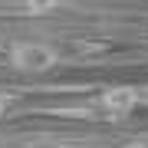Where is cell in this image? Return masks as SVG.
I'll return each mask as SVG.
<instances>
[{
    "label": "cell",
    "instance_id": "1",
    "mask_svg": "<svg viewBox=\"0 0 148 148\" xmlns=\"http://www.w3.org/2000/svg\"><path fill=\"white\" fill-rule=\"evenodd\" d=\"M56 59H59L56 46H49V43H43V40H16V43H10V49H7L10 69L27 73V76L49 73V69L56 66Z\"/></svg>",
    "mask_w": 148,
    "mask_h": 148
},
{
    "label": "cell",
    "instance_id": "2",
    "mask_svg": "<svg viewBox=\"0 0 148 148\" xmlns=\"http://www.w3.org/2000/svg\"><path fill=\"white\" fill-rule=\"evenodd\" d=\"M99 109L106 112L109 119L125 122V119L138 109V92L128 89V86H112V89H106V92L99 95Z\"/></svg>",
    "mask_w": 148,
    "mask_h": 148
},
{
    "label": "cell",
    "instance_id": "3",
    "mask_svg": "<svg viewBox=\"0 0 148 148\" xmlns=\"http://www.w3.org/2000/svg\"><path fill=\"white\" fill-rule=\"evenodd\" d=\"M23 3H27V10H30L33 16H49V13L59 10L63 0H23Z\"/></svg>",
    "mask_w": 148,
    "mask_h": 148
},
{
    "label": "cell",
    "instance_id": "4",
    "mask_svg": "<svg viewBox=\"0 0 148 148\" xmlns=\"http://www.w3.org/2000/svg\"><path fill=\"white\" fill-rule=\"evenodd\" d=\"M13 106V99L10 95H0V122H3V115H7V109Z\"/></svg>",
    "mask_w": 148,
    "mask_h": 148
}]
</instances>
